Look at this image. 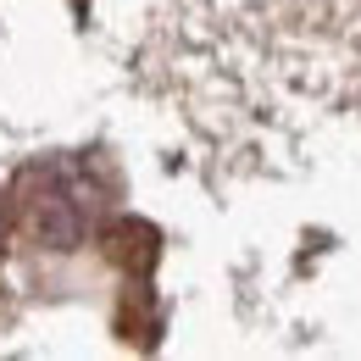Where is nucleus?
Instances as JSON below:
<instances>
[{
    "label": "nucleus",
    "mask_w": 361,
    "mask_h": 361,
    "mask_svg": "<svg viewBox=\"0 0 361 361\" xmlns=\"http://www.w3.org/2000/svg\"><path fill=\"white\" fill-rule=\"evenodd\" d=\"M17 217L45 250H78L100 217V183L73 156L34 161L17 173Z\"/></svg>",
    "instance_id": "1"
},
{
    "label": "nucleus",
    "mask_w": 361,
    "mask_h": 361,
    "mask_svg": "<svg viewBox=\"0 0 361 361\" xmlns=\"http://www.w3.org/2000/svg\"><path fill=\"white\" fill-rule=\"evenodd\" d=\"M0 228H6V206H0Z\"/></svg>",
    "instance_id": "2"
}]
</instances>
